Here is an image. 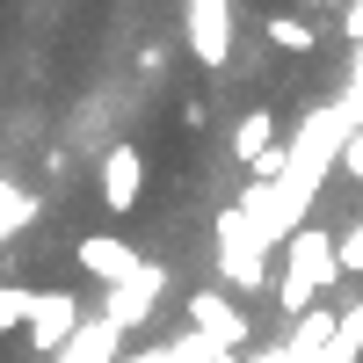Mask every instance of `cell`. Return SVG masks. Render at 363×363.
<instances>
[{"mask_svg":"<svg viewBox=\"0 0 363 363\" xmlns=\"http://www.w3.org/2000/svg\"><path fill=\"white\" fill-rule=\"evenodd\" d=\"M342 284V255H335V233H320V225H298L291 233V255H284V277H277V306L298 320V313H313L327 291Z\"/></svg>","mask_w":363,"mask_h":363,"instance_id":"cell-1","label":"cell"},{"mask_svg":"<svg viewBox=\"0 0 363 363\" xmlns=\"http://www.w3.org/2000/svg\"><path fill=\"white\" fill-rule=\"evenodd\" d=\"M182 37H189V58L218 73L233 58V0H189L182 8Z\"/></svg>","mask_w":363,"mask_h":363,"instance_id":"cell-2","label":"cell"},{"mask_svg":"<svg viewBox=\"0 0 363 363\" xmlns=\"http://www.w3.org/2000/svg\"><path fill=\"white\" fill-rule=\"evenodd\" d=\"M87 306L73 291H37V306H29V356H58L73 335H80Z\"/></svg>","mask_w":363,"mask_h":363,"instance_id":"cell-3","label":"cell"},{"mask_svg":"<svg viewBox=\"0 0 363 363\" xmlns=\"http://www.w3.org/2000/svg\"><path fill=\"white\" fill-rule=\"evenodd\" d=\"M189 327H196V342L218 349V356H233L240 342H247V320H240V306L225 291H189Z\"/></svg>","mask_w":363,"mask_h":363,"instance_id":"cell-4","label":"cell"},{"mask_svg":"<svg viewBox=\"0 0 363 363\" xmlns=\"http://www.w3.org/2000/svg\"><path fill=\"white\" fill-rule=\"evenodd\" d=\"M160 291H167V269H160V262H138V269H131L124 284H109L102 313H109V320H116V327H124V335H131V327H138L145 313L160 306Z\"/></svg>","mask_w":363,"mask_h":363,"instance_id":"cell-5","label":"cell"},{"mask_svg":"<svg viewBox=\"0 0 363 363\" xmlns=\"http://www.w3.org/2000/svg\"><path fill=\"white\" fill-rule=\"evenodd\" d=\"M145 196V153L138 145H109L102 153V211L109 218H131Z\"/></svg>","mask_w":363,"mask_h":363,"instance_id":"cell-6","label":"cell"},{"mask_svg":"<svg viewBox=\"0 0 363 363\" xmlns=\"http://www.w3.org/2000/svg\"><path fill=\"white\" fill-rule=\"evenodd\" d=\"M73 262H80L87 277H95V284L109 291V284H124V277H131V269H138L145 255L131 247L124 233H80V240H73Z\"/></svg>","mask_w":363,"mask_h":363,"instance_id":"cell-7","label":"cell"},{"mask_svg":"<svg viewBox=\"0 0 363 363\" xmlns=\"http://www.w3.org/2000/svg\"><path fill=\"white\" fill-rule=\"evenodd\" d=\"M116 342H124V327H116L109 313H95V320H80V335L58 349L51 363H116Z\"/></svg>","mask_w":363,"mask_h":363,"instance_id":"cell-8","label":"cell"},{"mask_svg":"<svg viewBox=\"0 0 363 363\" xmlns=\"http://www.w3.org/2000/svg\"><path fill=\"white\" fill-rule=\"evenodd\" d=\"M277 138H284L277 109H247V116H240V131H233V160H240V167H255L262 153H277Z\"/></svg>","mask_w":363,"mask_h":363,"instance_id":"cell-9","label":"cell"},{"mask_svg":"<svg viewBox=\"0 0 363 363\" xmlns=\"http://www.w3.org/2000/svg\"><path fill=\"white\" fill-rule=\"evenodd\" d=\"M262 37L277 44V51H291V58L320 51V29H313V22H298V15H269V22H262Z\"/></svg>","mask_w":363,"mask_h":363,"instance_id":"cell-10","label":"cell"},{"mask_svg":"<svg viewBox=\"0 0 363 363\" xmlns=\"http://www.w3.org/2000/svg\"><path fill=\"white\" fill-rule=\"evenodd\" d=\"M29 218H37V196H29V189H15V182L0 174V240H15Z\"/></svg>","mask_w":363,"mask_h":363,"instance_id":"cell-11","label":"cell"},{"mask_svg":"<svg viewBox=\"0 0 363 363\" xmlns=\"http://www.w3.org/2000/svg\"><path fill=\"white\" fill-rule=\"evenodd\" d=\"M29 306H37V291H22V284H0V335L29 327Z\"/></svg>","mask_w":363,"mask_h":363,"instance_id":"cell-12","label":"cell"},{"mask_svg":"<svg viewBox=\"0 0 363 363\" xmlns=\"http://www.w3.org/2000/svg\"><path fill=\"white\" fill-rule=\"evenodd\" d=\"M335 255H342V277H363V218L349 233H335Z\"/></svg>","mask_w":363,"mask_h":363,"instance_id":"cell-13","label":"cell"},{"mask_svg":"<svg viewBox=\"0 0 363 363\" xmlns=\"http://www.w3.org/2000/svg\"><path fill=\"white\" fill-rule=\"evenodd\" d=\"M342 182H356V189H363V124L342 138Z\"/></svg>","mask_w":363,"mask_h":363,"instance_id":"cell-14","label":"cell"},{"mask_svg":"<svg viewBox=\"0 0 363 363\" xmlns=\"http://www.w3.org/2000/svg\"><path fill=\"white\" fill-rule=\"evenodd\" d=\"M349 37L363 44V0H356V8H349Z\"/></svg>","mask_w":363,"mask_h":363,"instance_id":"cell-15","label":"cell"}]
</instances>
